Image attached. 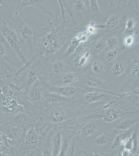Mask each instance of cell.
I'll return each mask as SVG.
<instances>
[{
    "instance_id": "obj_45",
    "label": "cell",
    "mask_w": 139,
    "mask_h": 156,
    "mask_svg": "<svg viewBox=\"0 0 139 156\" xmlns=\"http://www.w3.org/2000/svg\"><path fill=\"white\" fill-rule=\"evenodd\" d=\"M3 123V119L2 116L0 115V126L2 125Z\"/></svg>"
},
{
    "instance_id": "obj_3",
    "label": "cell",
    "mask_w": 139,
    "mask_h": 156,
    "mask_svg": "<svg viewBox=\"0 0 139 156\" xmlns=\"http://www.w3.org/2000/svg\"><path fill=\"white\" fill-rule=\"evenodd\" d=\"M60 46L58 30H54L46 35L42 42L43 50L47 53H54Z\"/></svg>"
},
{
    "instance_id": "obj_39",
    "label": "cell",
    "mask_w": 139,
    "mask_h": 156,
    "mask_svg": "<svg viewBox=\"0 0 139 156\" xmlns=\"http://www.w3.org/2000/svg\"><path fill=\"white\" fill-rule=\"evenodd\" d=\"M84 156H102L100 154L94 152L93 151L89 149H84L79 152Z\"/></svg>"
},
{
    "instance_id": "obj_30",
    "label": "cell",
    "mask_w": 139,
    "mask_h": 156,
    "mask_svg": "<svg viewBox=\"0 0 139 156\" xmlns=\"http://www.w3.org/2000/svg\"><path fill=\"white\" fill-rule=\"evenodd\" d=\"M69 148V141L68 140L65 139L63 140V144L62 146L61 150L60 151L58 156H67L68 151Z\"/></svg>"
},
{
    "instance_id": "obj_41",
    "label": "cell",
    "mask_w": 139,
    "mask_h": 156,
    "mask_svg": "<svg viewBox=\"0 0 139 156\" xmlns=\"http://www.w3.org/2000/svg\"><path fill=\"white\" fill-rule=\"evenodd\" d=\"M6 54H7V51H6L5 47L2 43H0V56L3 57L6 55Z\"/></svg>"
},
{
    "instance_id": "obj_5",
    "label": "cell",
    "mask_w": 139,
    "mask_h": 156,
    "mask_svg": "<svg viewBox=\"0 0 139 156\" xmlns=\"http://www.w3.org/2000/svg\"><path fill=\"white\" fill-rule=\"evenodd\" d=\"M18 28L19 31L20 35L26 42L28 43L29 46L32 45V39L33 36V31L28 24L19 21Z\"/></svg>"
},
{
    "instance_id": "obj_16",
    "label": "cell",
    "mask_w": 139,
    "mask_h": 156,
    "mask_svg": "<svg viewBox=\"0 0 139 156\" xmlns=\"http://www.w3.org/2000/svg\"><path fill=\"white\" fill-rule=\"evenodd\" d=\"M97 126L94 123H88L82 129L81 133L85 137H89L93 134L96 129Z\"/></svg>"
},
{
    "instance_id": "obj_47",
    "label": "cell",
    "mask_w": 139,
    "mask_h": 156,
    "mask_svg": "<svg viewBox=\"0 0 139 156\" xmlns=\"http://www.w3.org/2000/svg\"><path fill=\"white\" fill-rule=\"evenodd\" d=\"M2 58H3V57H2V56H0V60L2 59Z\"/></svg>"
},
{
    "instance_id": "obj_31",
    "label": "cell",
    "mask_w": 139,
    "mask_h": 156,
    "mask_svg": "<svg viewBox=\"0 0 139 156\" xmlns=\"http://www.w3.org/2000/svg\"><path fill=\"white\" fill-rule=\"evenodd\" d=\"M26 115L23 114H20L16 115L14 118V122L15 123L18 125H21L26 122Z\"/></svg>"
},
{
    "instance_id": "obj_25",
    "label": "cell",
    "mask_w": 139,
    "mask_h": 156,
    "mask_svg": "<svg viewBox=\"0 0 139 156\" xmlns=\"http://www.w3.org/2000/svg\"><path fill=\"white\" fill-rule=\"evenodd\" d=\"M92 69L93 73L100 74L104 71V65L99 60H95L92 63Z\"/></svg>"
},
{
    "instance_id": "obj_10",
    "label": "cell",
    "mask_w": 139,
    "mask_h": 156,
    "mask_svg": "<svg viewBox=\"0 0 139 156\" xmlns=\"http://www.w3.org/2000/svg\"><path fill=\"white\" fill-rule=\"evenodd\" d=\"M62 144L63 139L61 133H56L53 138V149L51 150L53 156H58L61 150Z\"/></svg>"
},
{
    "instance_id": "obj_50",
    "label": "cell",
    "mask_w": 139,
    "mask_h": 156,
    "mask_svg": "<svg viewBox=\"0 0 139 156\" xmlns=\"http://www.w3.org/2000/svg\"></svg>"
},
{
    "instance_id": "obj_38",
    "label": "cell",
    "mask_w": 139,
    "mask_h": 156,
    "mask_svg": "<svg viewBox=\"0 0 139 156\" xmlns=\"http://www.w3.org/2000/svg\"><path fill=\"white\" fill-rule=\"evenodd\" d=\"M86 31L89 36L96 34L97 33V28L96 27L95 25L92 23L90 24L87 27Z\"/></svg>"
},
{
    "instance_id": "obj_33",
    "label": "cell",
    "mask_w": 139,
    "mask_h": 156,
    "mask_svg": "<svg viewBox=\"0 0 139 156\" xmlns=\"http://www.w3.org/2000/svg\"><path fill=\"white\" fill-rule=\"evenodd\" d=\"M89 36H90L87 33L86 31H83L78 33L74 37L78 40L79 42L81 43L86 42L89 39Z\"/></svg>"
},
{
    "instance_id": "obj_21",
    "label": "cell",
    "mask_w": 139,
    "mask_h": 156,
    "mask_svg": "<svg viewBox=\"0 0 139 156\" xmlns=\"http://www.w3.org/2000/svg\"><path fill=\"white\" fill-rule=\"evenodd\" d=\"M29 97L31 101L33 102H38L41 100L42 98L41 90L36 87L32 88L29 92Z\"/></svg>"
},
{
    "instance_id": "obj_28",
    "label": "cell",
    "mask_w": 139,
    "mask_h": 156,
    "mask_svg": "<svg viewBox=\"0 0 139 156\" xmlns=\"http://www.w3.org/2000/svg\"><path fill=\"white\" fill-rule=\"evenodd\" d=\"M37 74L36 72L34 70H31L29 71L28 73V76L27 78V84L26 86L28 87H31L35 81L37 80Z\"/></svg>"
},
{
    "instance_id": "obj_9",
    "label": "cell",
    "mask_w": 139,
    "mask_h": 156,
    "mask_svg": "<svg viewBox=\"0 0 139 156\" xmlns=\"http://www.w3.org/2000/svg\"><path fill=\"white\" fill-rule=\"evenodd\" d=\"M95 91L92 92L87 93L84 95L85 101L89 104L96 103L105 99L106 98V93L104 90H99L96 89Z\"/></svg>"
},
{
    "instance_id": "obj_23",
    "label": "cell",
    "mask_w": 139,
    "mask_h": 156,
    "mask_svg": "<svg viewBox=\"0 0 139 156\" xmlns=\"http://www.w3.org/2000/svg\"><path fill=\"white\" fill-rule=\"evenodd\" d=\"M78 78L76 77L74 73H65L62 79V82L67 85L72 83V82H78Z\"/></svg>"
},
{
    "instance_id": "obj_32",
    "label": "cell",
    "mask_w": 139,
    "mask_h": 156,
    "mask_svg": "<svg viewBox=\"0 0 139 156\" xmlns=\"http://www.w3.org/2000/svg\"><path fill=\"white\" fill-rule=\"evenodd\" d=\"M106 42L103 40H100L95 45V50L98 53H100L104 51V49L106 48Z\"/></svg>"
},
{
    "instance_id": "obj_19",
    "label": "cell",
    "mask_w": 139,
    "mask_h": 156,
    "mask_svg": "<svg viewBox=\"0 0 139 156\" xmlns=\"http://www.w3.org/2000/svg\"><path fill=\"white\" fill-rule=\"evenodd\" d=\"M80 43H81L79 42V41L74 37L70 43V44L65 51V55L67 56L72 55L78 49Z\"/></svg>"
},
{
    "instance_id": "obj_48",
    "label": "cell",
    "mask_w": 139,
    "mask_h": 156,
    "mask_svg": "<svg viewBox=\"0 0 139 156\" xmlns=\"http://www.w3.org/2000/svg\"><path fill=\"white\" fill-rule=\"evenodd\" d=\"M137 46H138V47H139V42H138V43H137Z\"/></svg>"
},
{
    "instance_id": "obj_34",
    "label": "cell",
    "mask_w": 139,
    "mask_h": 156,
    "mask_svg": "<svg viewBox=\"0 0 139 156\" xmlns=\"http://www.w3.org/2000/svg\"><path fill=\"white\" fill-rule=\"evenodd\" d=\"M19 134V130L17 128H12L8 129L6 132L7 136L10 139L16 138Z\"/></svg>"
},
{
    "instance_id": "obj_2",
    "label": "cell",
    "mask_w": 139,
    "mask_h": 156,
    "mask_svg": "<svg viewBox=\"0 0 139 156\" xmlns=\"http://www.w3.org/2000/svg\"><path fill=\"white\" fill-rule=\"evenodd\" d=\"M0 32L9 46L19 56L21 60L26 65L28 64L25 55L21 51L19 38L14 30L9 27L6 23H4L0 26Z\"/></svg>"
},
{
    "instance_id": "obj_35",
    "label": "cell",
    "mask_w": 139,
    "mask_h": 156,
    "mask_svg": "<svg viewBox=\"0 0 139 156\" xmlns=\"http://www.w3.org/2000/svg\"><path fill=\"white\" fill-rule=\"evenodd\" d=\"M75 9L78 12H83L86 10L84 2L83 1H77L75 4Z\"/></svg>"
},
{
    "instance_id": "obj_6",
    "label": "cell",
    "mask_w": 139,
    "mask_h": 156,
    "mask_svg": "<svg viewBox=\"0 0 139 156\" xmlns=\"http://www.w3.org/2000/svg\"><path fill=\"white\" fill-rule=\"evenodd\" d=\"M139 146V140L137 132L134 131L132 135L125 143L123 145V149L130 151L132 154H137Z\"/></svg>"
},
{
    "instance_id": "obj_7",
    "label": "cell",
    "mask_w": 139,
    "mask_h": 156,
    "mask_svg": "<svg viewBox=\"0 0 139 156\" xmlns=\"http://www.w3.org/2000/svg\"><path fill=\"white\" fill-rule=\"evenodd\" d=\"M134 131V130L131 129L117 135L115 137L112 145L111 146L112 149H116L120 146H123L128 139L131 136Z\"/></svg>"
},
{
    "instance_id": "obj_36",
    "label": "cell",
    "mask_w": 139,
    "mask_h": 156,
    "mask_svg": "<svg viewBox=\"0 0 139 156\" xmlns=\"http://www.w3.org/2000/svg\"><path fill=\"white\" fill-rule=\"evenodd\" d=\"M90 9L93 12H100L98 1L97 0H89Z\"/></svg>"
},
{
    "instance_id": "obj_27",
    "label": "cell",
    "mask_w": 139,
    "mask_h": 156,
    "mask_svg": "<svg viewBox=\"0 0 139 156\" xmlns=\"http://www.w3.org/2000/svg\"><path fill=\"white\" fill-rule=\"evenodd\" d=\"M118 54V51L115 48L110 50L105 54V59L107 62H112L117 58Z\"/></svg>"
},
{
    "instance_id": "obj_13",
    "label": "cell",
    "mask_w": 139,
    "mask_h": 156,
    "mask_svg": "<svg viewBox=\"0 0 139 156\" xmlns=\"http://www.w3.org/2000/svg\"><path fill=\"white\" fill-rule=\"evenodd\" d=\"M136 20L133 17H129L127 20L125 25L124 34L127 36H134Z\"/></svg>"
},
{
    "instance_id": "obj_20",
    "label": "cell",
    "mask_w": 139,
    "mask_h": 156,
    "mask_svg": "<svg viewBox=\"0 0 139 156\" xmlns=\"http://www.w3.org/2000/svg\"><path fill=\"white\" fill-rule=\"evenodd\" d=\"M120 23V18L115 15H113L108 18L106 23V27L107 29H113L118 26Z\"/></svg>"
},
{
    "instance_id": "obj_29",
    "label": "cell",
    "mask_w": 139,
    "mask_h": 156,
    "mask_svg": "<svg viewBox=\"0 0 139 156\" xmlns=\"http://www.w3.org/2000/svg\"><path fill=\"white\" fill-rule=\"evenodd\" d=\"M106 46L109 48H111V50L115 49L116 46L118 44V39L115 37H109L107 39L106 42Z\"/></svg>"
},
{
    "instance_id": "obj_37",
    "label": "cell",
    "mask_w": 139,
    "mask_h": 156,
    "mask_svg": "<svg viewBox=\"0 0 139 156\" xmlns=\"http://www.w3.org/2000/svg\"><path fill=\"white\" fill-rule=\"evenodd\" d=\"M134 42V36H127L125 37L123 41L124 44L127 47H130L132 46Z\"/></svg>"
},
{
    "instance_id": "obj_11",
    "label": "cell",
    "mask_w": 139,
    "mask_h": 156,
    "mask_svg": "<svg viewBox=\"0 0 139 156\" xmlns=\"http://www.w3.org/2000/svg\"><path fill=\"white\" fill-rule=\"evenodd\" d=\"M44 99L46 103L49 104H55L67 101L69 98L63 97L59 94L55 93L47 92L44 95Z\"/></svg>"
},
{
    "instance_id": "obj_18",
    "label": "cell",
    "mask_w": 139,
    "mask_h": 156,
    "mask_svg": "<svg viewBox=\"0 0 139 156\" xmlns=\"http://www.w3.org/2000/svg\"><path fill=\"white\" fill-rule=\"evenodd\" d=\"M130 76L132 78L139 79V57H136L132 60Z\"/></svg>"
},
{
    "instance_id": "obj_24",
    "label": "cell",
    "mask_w": 139,
    "mask_h": 156,
    "mask_svg": "<svg viewBox=\"0 0 139 156\" xmlns=\"http://www.w3.org/2000/svg\"><path fill=\"white\" fill-rule=\"evenodd\" d=\"M104 81L101 80L100 79L97 77H90L87 80V85L90 87H100L104 84Z\"/></svg>"
},
{
    "instance_id": "obj_49",
    "label": "cell",
    "mask_w": 139,
    "mask_h": 156,
    "mask_svg": "<svg viewBox=\"0 0 139 156\" xmlns=\"http://www.w3.org/2000/svg\"><path fill=\"white\" fill-rule=\"evenodd\" d=\"M130 156H133V154H132L131 153V154L130 155Z\"/></svg>"
},
{
    "instance_id": "obj_42",
    "label": "cell",
    "mask_w": 139,
    "mask_h": 156,
    "mask_svg": "<svg viewBox=\"0 0 139 156\" xmlns=\"http://www.w3.org/2000/svg\"><path fill=\"white\" fill-rule=\"evenodd\" d=\"M130 154L131 153L129 151H127L126 149H123L122 153L118 154L117 156H130Z\"/></svg>"
},
{
    "instance_id": "obj_4",
    "label": "cell",
    "mask_w": 139,
    "mask_h": 156,
    "mask_svg": "<svg viewBox=\"0 0 139 156\" xmlns=\"http://www.w3.org/2000/svg\"><path fill=\"white\" fill-rule=\"evenodd\" d=\"M43 83L48 92L55 93L64 98H69L70 97L73 96L76 92L75 88L70 85L53 86L44 82H43Z\"/></svg>"
},
{
    "instance_id": "obj_46",
    "label": "cell",
    "mask_w": 139,
    "mask_h": 156,
    "mask_svg": "<svg viewBox=\"0 0 139 156\" xmlns=\"http://www.w3.org/2000/svg\"><path fill=\"white\" fill-rule=\"evenodd\" d=\"M137 7L139 8V1H138V2H137Z\"/></svg>"
},
{
    "instance_id": "obj_8",
    "label": "cell",
    "mask_w": 139,
    "mask_h": 156,
    "mask_svg": "<svg viewBox=\"0 0 139 156\" xmlns=\"http://www.w3.org/2000/svg\"><path fill=\"white\" fill-rule=\"evenodd\" d=\"M50 120L55 123L64 122L67 119V115L64 108L57 107L54 108L49 114Z\"/></svg>"
},
{
    "instance_id": "obj_22",
    "label": "cell",
    "mask_w": 139,
    "mask_h": 156,
    "mask_svg": "<svg viewBox=\"0 0 139 156\" xmlns=\"http://www.w3.org/2000/svg\"><path fill=\"white\" fill-rule=\"evenodd\" d=\"M64 64L61 60H57L51 68V73L53 75H60L64 70Z\"/></svg>"
},
{
    "instance_id": "obj_12",
    "label": "cell",
    "mask_w": 139,
    "mask_h": 156,
    "mask_svg": "<svg viewBox=\"0 0 139 156\" xmlns=\"http://www.w3.org/2000/svg\"><path fill=\"white\" fill-rule=\"evenodd\" d=\"M139 122V118H130L123 121L120 124L116 126L115 129L117 131H126L133 128L136 124Z\"/></svg>"
},
{
    "instance_id": "obj_44",
    "label": "cell",
    "mask_w": 139,
    "mask_h": 156,
    "mask_svg": "<svg viewBox=\"0 0 139 156\" xmlns=\"http://www.w3.org/2000/svg\"><path fill=\"white\" fill-rule=\"evenodd\" d=\"M74 145L73 144L72 147V150H71V152L69 156H74Z\"/></svg>"
},
{
    "instance_id": "obj_26",
    "label": "cell",
    "mask_w": 139,
    "mask_h": 156,
    "mask_svg": "<svg viewBox=\"0 0 139 156\" xmlns=\"http://www.w3.org/2000/svg\"><path fill=\"white\" fill-rule=\"evenodd\" d=\"M109 140V135L107 133H103L101 135H99L96 138V144L98 146H104L107 144Z\"/></svg>"
},
{
    "instance_id": "obj_1",
    "label": "cell",
    "mask_w": 139,
    "mask_h": 156,
    "mask_svg": "<svg viewBox=\"0 0 139 156\" xmlns=\"http://www.w3.org/2000/svg\"><path fill=\"white\" fill-rule=\"evenodd\" d=\"M104 110H103L100 113L88 115L82 120L97 118L102 119L105 122L111 123L129 114L139 113V112H125L120 108L116 107L111 108L109 107L104 106Z\"/></svg>"
},
{
    "instance_id": "obj_40",
    "label": "cell",
    "mask_w": 139,
    "mask_h": 156,
    "mask_svg": "<svg viewBox=\"0 0 139 156\" xmlns=\"http://www.w3.org/2000/svg\"><path fill=\"white\" fill-rule=\"evenodd\" d=\"M42 156H53L52 151L48 147H45L43 151Z\"/></svg>"
},
{
    "instance_id": "obj_17",
    "label": "cell",
    "mask_w": 139,
    "mask_h": 156,
    "mask_svg": "<svg viewBox=\"0 0 139 156\" xmlns=\"http://www.w3.org/2000/svg\"><path fill=\"white\" fill-rule=\"evenodd\" d=\"M126 70V67L125 64L123 62H115L112 68V71L113 73V75L115 76H119L123 75V73H125Z\"/></svg>"
},
{
    "instance_id": "obj_43",
    "label": "cell",
    "mask_w": 139,
    "mask_h": 156,
    "mask_svg": "<svg viewBox=\"0 0 139 156\" xmlns=\"http://www.w3.org/2000/svg\"><path fill=\"white\" fill-rule=\"evenodd\" d=\"M127 93H128V96L130 95L134 94V95H136L139 96V87H138L137 89H136V90H134L133 92Z\"/></svg>"
},
{
    "instance_id": "obj_14",
    "label": "cell",
    "mask_w": 139,
    "mask_h": 156,
    "mask_svg": "<svg viewBox=\"0 0 139 156\" xmlns=\"http://www.w3.org/2000/svg\"><path fill=\"white\" fill-rule=\"evenodd\" d=\"M39 135L33 128H30L26 135V140L27 143L30 145H34L39 141Z\"/></svg>"
},
{
    "instance_id": "obj_15",
    "label": "cell",
    "mask_w": 139,
    "mask_h": 156,
    "mask_svg": "<svg viewBox=\"0 0 139 156\" xmlns=\"http://www.w3.org/2000/svg\"><path fill=\"white\" fill-rule=\"evenodd\" d=\"M90 55L91 54L90 51H86L82 56L76 57L74 61V65L77 67H82L84 66L90 58Z\"/></svg>"
}]
</instances>
